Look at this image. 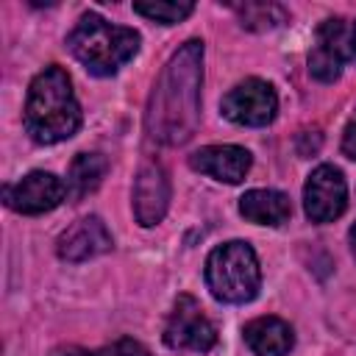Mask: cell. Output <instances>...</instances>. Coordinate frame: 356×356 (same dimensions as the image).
<instances>
[{"label": "cell", "mask_w": 356, "mask_h": 356, "mask_svg": "<svg viewBox=\"0 0 356 356\" xmlns=\"http://www.w3.org/2000/svg\"><path fill=\"white\" fill-rule=\"evenodd\" d=\"M200 83L203 42L189 39L170 56L153 83L145 111V131L153 142L175 147L192 139L200 122Z\"/></svg>", "instance_id": "cell-1"}, {"label": "cell", "mask_w": 356, "mask_h": 356, "mask_svg": "<svg viewBox=\"0 0 356 356\" xmlns=\"http://www.w3.org/2000/svg\"><path fill=\"white\" fill-rule=\"evenodd\" d=\"M81 125V106L72 95L67 72L56 64L44 67L28 89L25 131L39 145H56L70 139Z\"/></svg>", "instance_id": "cell-2"}, {"label": "cell", "mask_w": 356, "mask_h": 356, "mask_svg": "<svg viewBox=\"0 0 356 356\" xmlns=\"http://www.w3.org/2000/svg\"><path fill=\"white\" fill-rule=\"evenodd\" d=\"M67 44L92 75H114L139 50V33L125 25H111L89 11L72 28Z\"/></svg>", "instance_id": "cell-3"}, {"label": "cell", "mask_w": 356, "mask_h": 356, "mask_svg": "<svg viewBox=\"0 0 356 356\" xmlns=\"http://www.w3.org/2000/svg\"><path fill=\"white\" fill-rule=\"evenodd\" d=\"M261 270L248 242H225L206 259V286L222 303H248L256 298Z\"/></svg>", "instance_id": "cell-4"}, {"label": "cell", "mask_w": 356, "mask_h": 356, "mask_svg": "<svg viewBox=\"0 0 356 356\" xmlns=\"http://www.w3.org/2000/svg\"><path fill=\"white\" fill-rule=\"evenodd\" d=\"M356 61V19L331 17L317 28L314 47L309 53V72L317 81H337L342 64Z\"/></svg>", "instance_id": "cell-5"}, {"label": "cell", "mask_w": 356, "mask_h": 356, "mask_svg": "<svg viewBox=\"0 0 356 356\" xmlns=\"http://www.w3.org/2000/svg\"><path fill=\"white\" fill-rule=\"evenodd\" d=\"M164 342L175 350H211L217 342V331L211 320L203 314L200 303L192 295H181L167 317L164 325Z\"/></svg>", "instance_id": "cell-6"}, {"label": "cell", "mask_w": 356, "mask_h": 356, "mask_svg": "<svg viewBox=\"0 0 356 356\" xmlns=\"http://www.w3.org/2000/svg\"><path fill=\"white\" fill-rule=\"evenodd\" d=\"M275 111H278L275 89L261 78H248L222 97V114L236 125H253V128L267 125L273 122Z\"/></svg>", "instance_id": "cell-7"}, {"label": "cell", "mask_w": 356, "mask_h": 356, "mask_svg": "<svg viewBox=\"0 0 356 356\" xmlns=\"http://www.w3.org/2000/svg\"><path fill=\"white\" fill-rule=\"evenodd\" d=\"M303 206L312 222L337 220L348 206V186L342 172L331 164H320L303 186Z\"/></svg>", "instance_id": "cell-8"}, {"label": "cell", "mask_w": 356, "mask_h": 356, "mask_svg": "<svg viewBox=\"0 0 356 356\" xmlns=\"http://www.w3.org/2000/svg\"><path fill=\"white\" fill-rule=\"evenodd\" d=\"M64 195H67L64 181L44 170H33L25 178H19L17 184L3 189L8 209H14L19 214H44V211L56 209L64 200Z\"/></svg>", "instance_id": "cell-9"}, {"label": "cell", "mask_w": 356, "mask_h": 356, "mask_svg": "<svg viewBox=\"0 0 356 356\" xmlns=\"http://www.w3.org/2000/svg\"><path fill=\"white\" fill-rule=\"evenodd\" d=\"M170 206V178L161 164H145L134 181V214L136 222L150 228L161 222Z\"/></svg>", "instance_id": "cell-10"}, {"label": "cell", "mask_w": 356, "mask_h": 356, "mask_svg": "<svg viewBox=\"0 0 356 356\" xmlns=\"http://www.w3.org/2000/svg\"><path fill=\"white\" fill-rule=\"evenodd\" d=\"M189 167L225 184H239L250 170V153L236 145H209L189 156Z\"/></svg>", "instance_id": "cell-11"}, {"label": "cell", "mask_w": 356, "mask_h": 356, "mask_svg": "<svg viewBox=\"0 0 356 356\" xmlns=\"http://www.w3.org/2000/svg\"><path fill=\"white\" fill-rule=\"evenodd\" d=\"M111 250V234L100 217H83L58 236V256L67 261H86Z\"/></svg>", "instance_id": "cell-12"}, {"label": "cell", "mask_w": 356, "mask_h": 356, "mask_svg": "<svg viewBox=\"0 0 356 356\" xmlns=\"http://www.w3.org/2000/svg\"><path fill=\"white\" fill-rule=\"evenodd\" d=\"M245 342L256 356H286L292 350V328L281 317H256L245 325Z\"/></svg>", "instance_id": "cell-13"}, {"label": "cell", "mask_w": 356, "mask_h": 356, "mask_svg": "<svg viewBox=\"0 0 356 356\" xmlns=\"http://www.w3.org/2000/svg\"><path fill=\"white\" fill-rule=\"evenodd\" d=\"M239 214L259 225H281L292 214V203L275 189H250L239 197Z\"/></svg>", "instance_id": "cell-14"}, {"label": "cell", "mask_w": 356, "mask_h": 356, "mask_svg": "<svg viewBox=\"0 0 356 356\" xmlns=\"http://www.w3.org/2000/svg\"><path fill=\"white\" fill-rule=\"evenodd\" d=\"M108 170V161L103 153H78L70 164V178H67V195L81 200L89 192H95Z\"/></svg>", "instance_id": "cell-15"}, {"label": "cell", "mask_w": 356, "mask_h": 356, "mask_svg": "<svg viewBox=\"0 0 356 356\" xmlns=\"http://www.w3.org/2000/svg\"><path fill=\"white\" fill-rule=\"evenodd\" d=\"M234 8L239 11L242 25L253 28V31H267L286 19V11L275 3H245V6H234Z\"/></svg>", "instance_id": "cell-16"}, {"label": "cell", "mask_w": 356, "mask_h": 356, "mask_svg": "<svg viewBox=\"0 0 356 356\" xmlns=\"http://www.w3.org/2000/svg\"><path fill=\"white\" fill-rule=\"evenodd\" d=\"M50 356H150V350L136 339H117L114 345H106L100 350H86V348L67 345V348H56Z\"/></svg>", "instance_id": "cell-17"}, {"label": "cell", "mask_w": 356, "mask_h": 356, "mask_svg": "<svg viewBox=\"0 0 356 356\" xmlns=\"http://www.w3.org/2000/svg\"><path fill=\"white\" fill-rule=\"evenodd\" d=\"M192 3H134V11L147 17V19H156L161 25H172V22H181L184 17L192 14Z\"/></svg>", "instance_id": "cell-18"}, {"label": "cell", "mask_w": 356, "mask_h": 356, "mask_svg": "<svg viewBox=\"0 0 356 356\" xmlns=\"http://www.w3.org/2000/svg\"><path fill=\"white\" fill-rule=\"evenodd\" d=\"M342 153H345L348 159H356V111H353V117H350L348 125H345V134H342Z\"/></svg>", "instance_id": "cell-19"}, {"label": "cell", "mask_w": 356, "mask_h": 356, "mask_svg": "<svg viewBox=\"0 0 356 356\" xmlns=\"http://www.w3.org/2000/svg\"><path fill=\"white\" fill-rule=\"evenodd\" d=\"M350 248H353V256H356V225L350 228Z\"/></svg>", "instance_id": "cell-20"}]
</instances>
